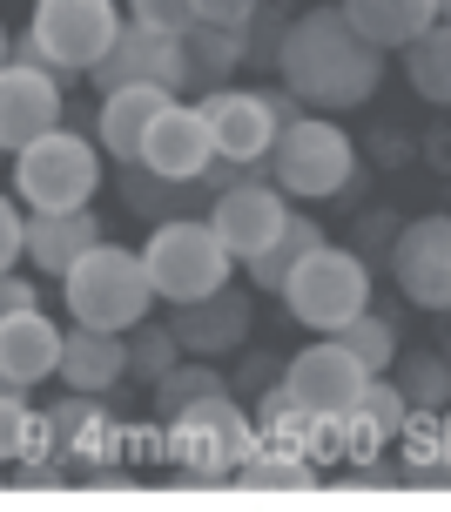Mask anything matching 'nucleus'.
<instances>
[{
    "instance_id": "31",
    "label": "nucleus",
    "mask_w": 451,
    "mask_h": 512,
    "mask_svg": "<svg viewBox=\"0 0 451 512\" xmlns=\"http://www.w3.org/2000/svg\"><path fill=\"white\" fill-rule=\"evenodd\" d=\"M182 358H189V351H182V337L169 331V324H149V317H142V324L128 331V378L142 384V391H155Z\"/></svg>"
},
{
    "instance_id": "38",
    "label": "nucleus",
    "mask_w": 451,
    "mask_h": 512,
    "mask_svg": "<svg viewBox=\"0 0 451 512\" xmlns=\"http://www.w3.org/2000/svg\"><path fill=\"white\" fill-rule=\"evenodd\" d=\"M263 7V0H196V21H209V27H243Z\"/></svg>"
},
{
    "instance_id": "1",
    "label": "nucleus",
    "mask_w": 451,
    "mask_h": 512,
    "mask_svg": "<svg viewBox=\"0 0 451 512\" xmlns=\"http://www.w3.org/2000/svg\"><path fill=\"white\" fill-rule=\"evenodd\" d=\"M276 81L303 108L344 115V108H364L384 88V48L357 34L344 7H310V14H290L283 54H276Z\"/></svg>"
},
{
    "instance_id": "35",
    "label": "nucleus",
    "mask_w": 451,
    "mask_h": 512,
    "mask_svg": "<svg viewBox=\"0 0 451 512\" xmlns=\"http://www.w3.org/2000/svg\"><path fill=\"white\" fill-rule=\"evenodd\" d=\"M128 21L169 27V34H189L196 27V0H128Z\"/></svg>"
},
{
    "instance_id": "8",
    "label": "nucleus",
    "mask_w": 451,
    "mask_h": 512,
    "mask_svg": "<svg viewBox=\"0 0 451 512\" xmlns=\"http://www.w3.org/2000/svg\"><path fill=\"white\" fill-rule=\"evenodd\" d=\"M276 297H283V310L297 317L303 331L330 337V331H344L357 310H371V263L357 250L324 243V250H310L297 270H290V283H283Z\"/></svg>"
},
{
    "instance_id": "9",
    "label": "nucleus",
    "mask_w": 451,
    "mask_h": 512,
    "mask_svg": "<svg viewBox=\"0 0 451 512\" xmlns=\"http://www.w3.org/2000/svg\"><path fill=\"white\" fill-rule=\"evenodd\" d=\"M391 283H398L404 304L418 310H451V209H431V216H411L391 236Z\"/></svg>"
},
{
    "instance_id": "13",
    "label": "nucleus",
    "mask_w": 451,
    "mask_h": 512,
    "mask_svg": "<svg viewBox=\"0 0 451 512\" xmlns=\"http://www.w3.org/2000/svg\"><path fill=\"white\" fill-rule=\"evenodd\" d=\"M202 115H209V135H216V155L229 162H270L276 135H283V115H276L270 88H216L202 95Z\"/></svg>"
},
{
    "instance_id": "24",
    "label": "nucleus",
    "mask_w": 451,
    "mask_h": 512,
    "mask_svg": "<svg viewBox=\"0 0 451 512\" xmlns=\"http://www.w3.org/2000/svg\"><path fill=\"white\" fill-rule=\"evenodd\" d=\"M364 41H377L384 54H404L425 27H438V0H337Z\"/></svg>"
},
{
    "instance_id": "34",
    "label": "nucleus",
    "mask_w": 451,
    "mask_h": 512,
    "mask_svg": "<svg viewBox=\"0 0 451 512\" xmlns=\"http://www.w3.org/2000/svg\"><path fill=\"white\" fill-rule=\"evenodd\" d=\"M236 34H243V68H263V75H276V54H283V34H290V7L263 0L250 21L236 27Z\"/></svg>"
},
{
    "instance_id": "28",
    "label": "nucleus",
    "mask_w": 451,
    "mask_h": 512,
    "mask_svg": "<svg viewBox=\"0 0 451 512\" xmlns=\"http://www.w3.org/2000/svg\"><path fill=\"white\" fill-rule=\"evenodd\" d=\"M404 75H411V88H418L431 108H451V21L425 27V34L404 48Z\"/></svg>"
},
{
    "instance_id": "10",
    "label": "nucleus",
    "mask_w": 451,
    "mask_h": 512,
    "mask_svg": "<svg viewBox=\"0 0 451 512\" xmlns=\"http://www.w3.org/2000/svg\"><path fill=\"white\" fill-rule=\"evenodd\" d=\"M135 81H155V88L182 95V88H189L182 34H169V27H149V21H122L115 48H108L95 68H88V88H95V95H115V88H135Z\"/></svg>"
},
{
    "instance_id": "15",
    "label": "nucleus",
    "mask_w": 451,
    "mask_h": 512,
    "mask_svg": "<svg viewBox=\"0 0 451 512\" xmlns=\"http://www.w3.org/2000/svg\"><path fill=\"white\" fill-rule=\"evenodd\" d=\"M209 223H216V236L229 243L236 263H250V256H263L276 243V230L290 223V196H283L270 176L236 182V189H223V196L209 203Z\"/></svg>"
},
{
    "instance_id": "27",
    "label": "nucleus",
    "mask_w": 451,
    "mask_h": 512,
    "mask_svg": "<svg viewBox=\"0 0 451 512\" xmlns=\"http://www.w3.org/2000/svg\"><path fill=\"white\" fill-rule=\"evenodd\" d=\"M236 479L256 492H310L324 472H317V459L310 452H290V445H256L250 459L236 465Z\"/></svg>"
},
{
    "instance_id": "25",
    "label": "nucleus",
    "mask_w": 451,
    "mask_h": 512,
    "mask_svg": "<svg viewBox=\"0 0 451 512\" xmlns=\"http://www.w3.org/2000/svg\"><path fill=\"white\" fill-rule=\"evenodd\" d=\"M182 61H189V88L216 95V88H229V81L243 75V34H236V27L196 21L182 34Z\"/></svg>"
},
{
    "instance_id": "17",
    "label": "nucleus",
    "mask_w": 451,
    "mask_h": 512,
    "mask_svg": "<svg viewBox=\"0 0 451 512\" xmlns=\"http://www.w3.org/2000/svg\"><path fill=\"white\" fill-rule=\"evenodd\" d=\"M142 162H149L155 176H176V182H196L209 162H216V135H209V115L202 108H189L176 95V102L155 115L149 142H142Z\"/></svg>"
},
{
    "instance_id": "26",
    "label": "nucleus",
    "mask_w": 451,
    "mask_h": 512,
    "mask_svg": "<svg viewBox=\"0 0 451 512\" xmlns=\"http://www.w3.org/2000/svg\"><path fill=\"white\" fill-rule=\"evenodd\" d=\"M324 243H330L324 223H310V216H297V209H290V223L276 230L270 250L243 263V270H250V290H283V283H290V270H297L310 250H324Z\"/></svg>"
},
{
    "instance_id": "36",
    "label": "nucleus",
    "mask_w": 451,
    "mask_h": 512,
    "mask_svg": "<svg viewBox=\"0 0 451 512\" xmlns=\"http://www.w3.org/2000/svg\"><path fill=\"white\" fill-rule=\"evenodd\" d=\"M27 256V209L21 196H0V277Z\"/></svg>"
},
{
    "instance_id": "44",
    "label": "nucleus",
    "mask_w": 451,
    "mask_h": 512,
    "mask_svg": "<svg viewBox=\"0 0 451 512\" xmlns=\"http://www.w3.org/2000/svg\"><path fill=\"white\" fill-rule=\"evenodd\" d=\"M0 479H7V472H0Z\"/></svg>"
},
{
    "instance_id": "14",
    "label": "nucleus",
    "mask_w": 451,
    "mask_h": 512,
    "mask_svg": "<svg viewBox=\"0 0 451 512\" xmlns=\"http://www.w3.org/2000/svg\"><path fill=\"white\" fill-rule=\"evenodd\" d=\"M169 331L182 337L189 358H229L256 337V297L243 283H223L216 297H196V304H176Z\"/></svg>"
},
{
    "instance_id": "3",
    "label": "nucleus",
    "mask_w": 451,
    "mask_h": 512,
    "mask_svg": "<svg viewBox=\"0 0 451 512\" xmlns=\"http://www.w3.org/2000/svg\"><path fill=\"white\" fill-rule=\"evenodd\" d=\"M256 445H263V432H256L250 405L236 391H216V398H202V405L176 411L162 425V465H176L189 486H223V479H236V465L250 459Z\"/></svg>"
},
{
    "instance_id": "5",
    "label": "nucleus",
    "mask_w": 451,
    "mask_h": 512,
    "mask_svg": "<svg viewBox=\"0 0 451 512\" xmlns=\"http://www.w3.org/2000/svg\"><path fill=\"white\" fill-rule=\"evenodd\" d=\"M61 304H68V317L88 324V331H135L155 304V283H149L142 250H122V243L101 236L95 250L61 277Z\"/></svg>"
},
{
    "instance_id": "12",
    "label": "nucleus",
    "mask_w": 451,
    "mask_h": 512,
    "mask_svg": "<svg viewBox=\"0 0 451 512\" xmlns=\"http://www.w3.org/2000/svg\"><path fill=\"white\" fill-rule=\"evenodd\" d=\"M61 122H68V88L48 68L7 61L0 68V155H21L27 142H41Z\"/></svg>"
},
{
    "instance_id": "4",
    "label": "nucleus",
    "mask_w": 451,
    "mask_h": 512,
    "mask_svg": "<svg viewBox=\"0 0 451 512\" xmlns=\"http://www.w3.org/2000/svg\"><path fill=\"white\" fill-rule=\"evenodd\" d=\"M270 182L290 203H357L364 196V162H357V142L337 122L297 115V122H283V135L270 149Z\"/></svg>"
},
{
    "instance_id": "7",
    "label": "nucleus",
    "mask_w": 451,
    "mask_h": 512,
    "mask_svg": "<svg viewBox=\"0 0 451 512\" xmlns=\"http://www.w3.org/2000/svg\"><path fill=\"white\" fill-rule=\"evenodd\" d=\"M108 182V155H101V142H88L81 128H48L41 142H27L21 155H14V196H21V209L34 216V209H81L95 203V189Z\"/></svg>"
},
{
    "instance_id": "37",
    "label": "nucleus",
    "mask_w": 451,
    "mask_h": 512,
    "mask_svg": "<svg viewBox=\"0 0 451 512\" xmlns=\"http://www.w3.org/2000/svg\"><path fill=\"white\" fill-rule=\"evenodd\" d=\"M236 398H243V391H250V398H263V391H270V384H283V358H263V351H250V358H243V371H236Z\"/></svg>"
},
{
    "instance_id": "19",
    "label": "nucleus",
    "mask_w": 451,
    "mask_h": 512,
    "mask_svg": "<svg viewBox=\"0 0 451 512\" xmlns=\"http://www.w3.org/2000/svg\"><path fill=\"white\" fill-rule=\"evenodd\" d=\"M176 102L169 88H155V81H135V88H115V95H101L95 108V142L101 155L115 162V169H128V162H142V142H149L155 115Z\"/></svg>"
},
{
    "instance_id": "33",
    "label": "nucleus",
    "mask_w": 451,
    "mask_h": 512,
    "mask_svg": "<svg viewBox=\"0 0 451 512\" xmlns=\"http://www.w3.org/2000/svg\"><path fill=\"white\" fill-rule=\"evenodd\" d=\"M330 337H337V344H344L371 378H384V371L398 364V324H391V317H377V310H357L351 324H344V331H330Z\"/></svg>"
},
{
    "instance_id": "20",
    "label": "nucleus",
    "mask_w": 451,
    "mask_h": 512,
    "mask_svg": "<svg viewBox=\"0 0 451 512\" xmlns=\"http://www.w3.org/2000/svg\"><path fill=\"white\" fill-rule=\"evenodd\" d=\"M48 432H54V445L75 459V479L88 472V465H108V452L122 445V425L108 418L101 391H68V398H54L48 405Z\"/></svg>"
},
{
    "instance_id": "40",
    "label": "nucleus",
    "mask_w": 451,
    "mask_h": 512,
    "mask_svg": "<svg viewBox=\"0 0 451 512\" xmlns=\"http://www.w3.org/2000/svg\"><path fill=\"white\" fill-rule=\"evenodd\" d=\"M438 351L451 358V310H438Z\"/></svg>"
},
{
    "instance_id": "32",
    "label": "nucleus",
    "mask_w": 451,
    "mask_h": 512,
    "mask_svg": "<svg viewBox=\"0 0 451 512\" xmlns=\"http://www.w3.org/2000/svg\"><path fill=\"white\" fill-rule=\"evenodd\" d=\"M216 391H236V384L216 371V358H182L169 378L155 384V411H162V425L176 418V411H189V405H202V398H216Z\"/></svg>"
},
{
    "instance_id": "21",
    "label": "nucleus",
    "mask_w": 451,
    "mask_h": 512,
    "mask_svg": "<svg viewBox=\"0 0 451 512\" xmlns=\"http://www.w3.org/2000/svg\"><path fill=\"white\" fill-rule=\"evenodd\" d=\"M404 425H411V398L398 391V378L384 371V378L364 384V398H357V411L344 418V465L357 459H377L384 445H398Z\"/></svg>"
},
{
    "instance_id": "41",
    "label": "nucleus",
    "mask_w": 451,
    "mask_h": 512,
    "mask_svg": "<svg viewBox=\"0 0 451 512\" xmlns=\"http://www.w3.org/2000/svg\"><path fill=\"white\" fill-rule=\"evenodd\" d=\"M7 61H14V34L0 27V68H7Z\"/></svg>"
},
{
    "instance_id": "11",
    "label": "nucleus",
    "mask_w": 451,
    "mask_h": 512,
    "mask_svg": "<svg viewBox=\"0 0 451 512\" xmlns=\"http://www.w3.org/2000/svg\"><path fill=\"white\" fill-rule=\"evenodd\" d=\"M364 384H371V371H364L337 337H317V344H303L297 358H283V391H290L303 411H317V418H351L357 398H364Z\"/></svg>"
},
{
    "instance_id": "23",
    "label": "nucleus",
    "mask_w": 451,
    "mask_h": 512,
    "mask_svg": "<svg viewBox=\"0 0 451 512\" xmlns=\"http://www.w3.org/2000/svg\"><path fill=\"white\" fill-rule=\"evenodd\" d=\"M122 203L142 216V223H169V216H209V189L202 182H176V176H155L149 162H128L122 176Z\"/></svg>"
},
{
    "instance_id": "2",
    "label": "nucleus",
    "mask_w": 451,
    "mask_h": 512,
    "mask_svg": "<svg viewBox=\"0 0 451 512\" xmlns=\"http://www.w3.org/2000/svg\"><path fill=\"white\" fill-rule=\"evenodd\" d=\"M122 7L115 0H34V21L14 34V61L48 68L61 88H75L101 54L122 34Z\"/></svg>"
},
{
    "instance_id": "29",
    "label": "nucleus",
    "mask_w": 451,
    "mask_h": 512,
    "mask_svg": "<svg viewBox=\"0 0 451 512\" xmlns=\"http://www.w3.org/2000/svg\"><path fill=\"white\" fill-rule=\"evenodd\" d=\"M398 391L411 398V411H451V358L431 344V351H398L391 364Z\"/></svg>"
},
{
    "instance_id": "16",
    "label": "nucleus",
    "mask_w": 451,
    "mask_h": 512,
    "mask_svg": "<svg viewBox=\"0 0 451 512\" xmlns=\"http://www.w3.org/2000/svg\"><path fill=\"white\" fill-rule=\"evenodd\" d=\"M61 324L48 310H0V378L7 391H34L41 378L61 371Z\"/></svg>"
},
{
    "instance_id": "43",
    "label": "nucleus",
    "mask_w": 451,
    "mask_h": 512,
    "mask_svg": "<svg viewBox=\"0 0 451 512\" xmlns=\"http://www.w3.org/2000/svg\"><path fill=\"white\" fill-rule=\"evenodd\" d=\"M0 391H7V378H0Z\"/></svg>"
},
{
    "instance_id": "22",
    "label": "nucleus",
    "mask_w": 451,
    "mask_h": 512,
    "mask_svg": "<svg viewBox=\"0 0 451 512\" xmlns=\"http://www.w3.org/2000/svg\"><path fill=\"white\" fill-rule=\"evenodd\" d=\"M54 378L68 384V391H115V384L128 378V331H88V324H75V331L61 337V371Z\"/></svg>"
},
{
    "instance_id": "39",
    "label": "nucleus",
    "mask_w": 451,
    "mask_h": 512,
    "mask_svg": "<svg viewBox=\"0 0 451 512\" xmlns=\"http://www.w3.org/2000/svg\"><path fill=\"white\" fill-rule=\"evenodd\" d=\"M0 310H41V283L7 270V277H0Z\"/></svg>"
},
{
    "instance_id": "30",
    "label": "nucleus",
    "mask_w": 451,
    "mask_h": 512,
    "mask_svg": "<svg viewBox=\"0 0 451 512\" xmlns=\"http://www.w3.org/2000/svg\"><path fill=\"white\" fill-rule=\"evenodd\" d=\"M41 452H61L48 432V411H27L21 391H0V465L41 459Z\"/></svg>"
},
{
    "instance_id": "42",
    "label": "nucleus",
    "mask_w": 451,
    "mask_h": 512,
    "mask_svg": "<svg viewBox=\"0 0 451 512\" xmlns=\"http://www.w3.org/2000/svg\"><path fill=\"white\" fill-rule=\"evenodd\" d=\"M438 21H451V0H438Z\"/></svg>"
},
{
    "instance_id": "6",
    "label": "nucleus",
    "mask_w": 451,
    "mask_h": 512,
    "mask_svg": "<svg viewBox=\"0 0 451 512\" xmlns=\"http://www.w3.org/2000/svg\"><path fill=\"white\" fill-rule=\"evenodd\" d=\"M142 263H149L155 297L176 310L196 304V297H216L236 270L229 243L216 236L209 216H169V223H149V243H142Z\"/></svg>"
},
{
    "instance_id": "18",
    "label": "nucleus",
    "mask_w": 451,
    "mask_h": 512,
    "mask_svg": "<svg viewBox=\"0 0 451 512\" xmlns=\"http://www.w3.org/2000/svg\"><path fill=\"white\" fill-rule=\"evenodd\" d=\"M101 223L95 216V203H81V209H34L27 216V263H34V277H68L81 256L101 243Z\"/></svg>"
}]
</instances>
